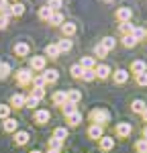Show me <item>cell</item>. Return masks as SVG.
I'll use <instances>...</instances> for the list:
<instances>
[{
  "mask_svg": "<svg viewBox=\"0 0 147 153\" xmlns=\"http://www.w3.org/2000/svg\"><path fill=\"white\" fill-rule=\"evenodd\" d=\"M88 120L92 125H100V127H106L110 123V112L106 108H92L88 112Z\"/></svg>",
  "mask_w": 147,
  "mask_h": 153,
  "instance_id": "cell-1",
  "label": "cell"
},
{
  "mask_svg": "<svg viewBox=\"0 0 147 153\" xmlns=\"http://www.w3.org/2000/svg\"><path fill=\"white\" fill-rule=\"evenodd\" d=\"M14 78H16V84H19V86H31L35 74H33L31 68H21V70L14 74Z\"/></svg>",
  "mask_w": 147,
  "mask_h": 153,
  "instance_id": "cell-2",
  "label": "cell"
},
{
  "mask_svg": "<svg viewBox=\"0 0 147 153\" xmlns=\"http://www.w3.org/2000/svg\"><path fill=\"white\" fill-rule=\"evenodd\" d=\"M135 16V10L131 6H127V4H122V6H117V10H114V19H117V23H127V21H133Z\"/></svg>",
  "mask_w": 147,
  "mask_h": 153,
  "instance_id": "cell-3",
  "label": "cell"
},
{
  "mask_svg": "<svg viewBox=\"0 0 147 153\" xmlns=\"http://www.w3.org/2000/svg\"><path fill=\"white\" fill-rule=\"evenodd\" d=\"M29 68L33 71H43L47 68V57L45 55H33V57L29 59Z\"/></svg>",
  "mask_w": 147,
  "mask_h": 153,
  "instance_id": "cell-4",
  "label": "cell"
},
{
  "mask_svg": "<svg viewBox=\"0 0 147 153\" xmlns=\"http://www.w3.org/2000/svg\"><path fill=\"white\" fill-rule=\"evenodd\" d=\"M114 133H117V137L119 139H127V137H131V133H133V125L131 123H117V127H114Z\"/></svg>",
  "mask_w": 147,
  "mask_h": 153,
  "instance_id": "cell-5",
  "label": "cell"
},
{
  "mask_svg": "<svg viewBox=\"0 0 147 153\" xmlns=\"http://www.w3.org/2000/svg\"><path fill=\"white\" fill-rule=\"evenodd\" d=\"M33 120H35L37 125H47L49 120H51V112H49L47 108H37L35 114H33Z\"/></svg>",
  "mask_w": 147,
  "mask_h": 153,
  "instance_id": "cell-6",
  "label": "cell"
},
{
  "mask_svg": "<svg viewBox=\"0 0 147 153\" xmlns=\"http://www.w3.org/2000/svg\"><path fill=\"white\" fill-rule=\"evenodd\" d=\"M129 70H125V68H117V70L112 71V80H114V84H119V86H122V84L129 82Z\"/></svg>",
  "mask_w": 147,
  "mask_h": 153,
  "instance_id": "cell-7",
  "label": "cell"
},
{
  "mask_svg": "<svg viewBox=\"0 0 147 153\" xmlns=\"http://www.w3.org/2000/svg\"><path fill=\"white\" fill-rule=\"evenodd\" d=\"M41 76H43L45 84H55L59 80V71L55 70V68H45V70L41 71Z\"/></svg>",
  "mask_w": 147,
  "mask_h": 153,
  "instance_id": "cell-8",
  "label": "cell"
},
{
  "mask_svg": "<svg viewBox=\"0 0 147 153\" xmlns=\"http://www.w3.org/2000/svg\"><path fill=\"white\" fill-rule=\"evenodd\" d=\"M59 29H61V35H63V37L72 39V37L76 35V31H78V25L74 23V21H65V23L61 25Z\"/></svg>",
  "mask_w": 147,
  "mask_h": 153,
  "instance_id": "cell-9",
  "label": "cell"
},
{
  "mask_svg": "<svg viewBox=\"0 0 147 153\" xmlns=\"http://www.w3.org/2000/svg\"><path fill=\"white\" fill-rule=\"evenodd\" d=\"M94 74H96L98 80H106L110 74H112V70H110L108 63H96V68H94Z\"/></svg>",
  "mask_w": 147,
  "mask_h": 153,
  "instance_id": "cell-10",
  "label": "cell"
},
{
  "mask_svg": "<svg viewBox=\"0 0 147 153\" xmlns=\"http://www.w3.org/2000/svg\"><path fill=\"white\" fill-rule=\"evenodd\" d=\"M29 139H31V135H29L27 131H16V133L12 135V143H14L16 147H23V145H27V143H29Z\"/></svg>",
  "mask_w": 147,
  "mask_h": 153,
  "instance_id": "cell-11",
  "label": "cell"
},
{
  "mask_svg": "<svg viewBox=\"0 0 147 153\" xmlns=\"http://www.w3.org/2000/svg\"><path fill=\"white\" fill-rule=\"evenodd\" d=\"M2 131H4V133H12V135H14V133L19 131V120H16V118H12V117L4 118V120H2Z\"/></svg>",
  "mask_w": 147,
  "mask_h": 153,
  "instance_id": "cell-12",
  "label": "cell"
},
{
  "mask_svg": "<svg viewBox=\"0 0 147 153\" xmlns=\"http://www.w3.org/2000/svg\"><path fill=\"white\" fill-rule=\"evenodd\" d=\"M98 145H100V151H112V149H114V137L102 135L100 141H98Z\"/></svg>",
  "mask_w": 147,
  "mask_h": 153,
  "instance_id": "cell-13",
  "label": "cell"
},
{
  "mask_svg": "<svg viewBox=\"0 0 147 153\" xmlns=\"http://www.w3.org/2000/svg\"><path fill=\"white\" fill-rule=\"evenodd\" d=\"M102 135H104V127H100V125H90L88 127V137L92 141H100Z\"/></svg>",
  "mask_w": 147,
  "mask_h": 153,
  "instance_id": "cell-14",
  "label": "cell"
},
{
  "mask_svg": "<svg viewBox=\"0 0 147 153\" xmlns=\"http://www.w3.org/2000/svg\"><path fill=\"white\" fill-rule=\"evenodd\" d=\"M29 51H31L29 43H24V41L14 43V55H16V57H27V55H29Z\"/></svg>",
  "mask_w": 147,
  "mask_h": 153,
  "instance_id": "cell-15",
  "label": "cell"
},
{
  "mask_svg": "<svg viewBox=\"0 0 147 153\" xmlns=\"http://www.w3.org/2000/svg\"><path fill=\"white\" fill-rule=\"evenodd\" d=\"M65 21H68V19H65V14H63L61 10H55L53 14H51V19H49L47 23L51 25V27H61V25L65 23Z\"/></svg>",
  "mask_w": 147,
  "mask_h": 153,
  "instance_id": "cell-16",
  "label": "cell"
},
{
  "mask_svg": "<svg viewBox=\"0 0 147 153\" xmlns=\"http://www.w3.org/2000/svg\"><path fill=\"white\" fill-rule=\"evenodd\" d=\"M131 71H133V76L147 71V63H145V59H133V61H131Z\"/></svg>",
  "mask_w": 147,
  "mask_h": 153,
  "instance_id": "cell-17",
  "label": "cell"
},
{
  "mask_svg": "<svg viewBox=\"0 0 147 153\" xmlns=\"http://www.w3.org/2000/svg\"><path fill=\"white\" fill-rule=\"evenodd\" d=\"M65 120H68V127H78V125L84 120V114H82L80 110H76V112H72V114H68Z\"/></svg>",
  "mask_w": 147,
  "mask_h": 153,
  "instance_id": "cell-18",
  "label": "cell"
},
{
  "mask_svg": "<svg viewBox=\"0 0 147 153\" xmlns=\"http://www.w3.org/2000/svg\"><path fill=\"white\" fill-rule=\"evenodd\" d=\"M57 49H59V53H70L72 51V47H74V41L72 39H68V37H63V39H59L57 43Z\"/></svg>",
  "mask_w": 147,
  "mask_h": 153,
  "instance_id": "cell-19",
  "label": "cell"
},
{
  "mask_svg": "<svg viewBox=\"0 0 147 153\" xmlns=\"http://www.w3.org/2000/svg\"><path fill=\"white\" fill-rule=\"evenodd\" d=\"M24 102H27V96L21 92L10 96V108H24Z\"/></svg>",
  "mask_w": 147,
  "mask_h": 153,
  "instance_id": "cell-20",
  "label": "cell"
},
{
  "mask_svg": "<svg viewBox=\"0 0 147 153\" xmlns=\"http://www.w3.org/2000/svg\"><path fill=\"white\" fill-rule=\"evenodd\" d=\"M51 100H53V104H55V106H59V108H61V106L68 102V94H65V90H57V92H53Z\"/></svg>",
  "mask_w": 147,
  "mask_h": 153,
  "instance_id": "cell-21",
  "label": "cell"
},
{
  "mask_svg": "<svg viewBox=\"0 0 147 153\" xmlns=\"http://www.w3.org/2000/svg\"><path fill=\"white\" fill-rule=\"evenodd\" d=\"M65 94H68V102H72V104H80V102H82V92H80L78 88L65 90Z\"/></svg>",
  "mask_w": 147,
  "mask_h": 153,
  "instance_id": "cell-22",
  "label": "cell"
},
{
  "mask_svg": "<svg viewBox=\"0 0 147 153\" xmlns=\"http://www.w3.org/2000/svg\"><path fill=\"white\" fill-rule=\"evenodd\" d=\"M78 63H80L84 70H94V68H96V57H94V55H84Z\"/></svg>",
  "mask_w": 147,
  "mask_h": 153,
  "instance_id": "cell-23",
  "label": "cell"
},
{
  "mask_svg": "<svg viewBox=\"0 0 147 153\" xmlns=\"http://www.w3.org/2000/svg\"><path fill=\"white\" fill-rule=\"evenodd\" d=\"M98 45H102L106 51H112V49L117 47V39H114L112 35H106V37H102V39H100V43H98Z\"/></svg>",
  "mask_w": 147,
  "mask_h": 153,
  "instance_id": "cell-24",
  "label": "cell"
},
{
  "mask_svg": "<svg viewBox=\"0 0 147 153\" xmlns=\"http://www.w3.org/2000/svg\"><path fill=\"white\" fill-rule=\"evenodd\" d=\"M133 21H127V23H117V31L121 33V37L122 35H131L133 33Z\"/></svg>",
  "mask_w": 147,
  "mask_h": 153,
  "instance_id": "cell-25",
  "label": "cell"
},
{
  "mask_svg": "<svg viewBox=\"0 0 147 153\" xmlns=\"http://www.w3.org/2000/svg\"><path fill=\"white\" fill-rule=\"evenodd\" d=\"M145 108H147V104H145V100H141V98H137V100L131 102V110H133L135 114H143Z\"/></svg>",
  "mask_w": 147,
  "mask_h": 153,
  "instance_id": "cell-26",
  "label": "cell"
},
{
  "mask_svg": "<svg viewBox=\"0 0 147 153\" xmlns=\"http://www.w3.org/2000/svg\"><path fill=\"white\" fill-rule=\"evenodd\" d=\"M121 43H122V47H127V49H135L137 45H139V41H137L133 35H122Z\"/></svg>",
  "mask_w": 147,
  "mask_h": 153,
  "instance_id": "cell-27",
  "label": "cell"
},
{
  "mask_svg": "<svg viewBox=\"0 0 147 153\" xmlns=\"http://www.w3.org/2000/svg\"><path fill=\"white\" fill-rule=\"evenodd\" d=\"M61 53H59V49H57V45L55 43H49L47 47H45V57H51V59H57Z\"/></svg>",
  "mask_w": 147,
  "mask_h": 153,
  "instance_id": "cell-28",
  "label": "cell"
},
{
  "mask_svg": "<svg viewBox=\"0 0 147 153\" xmlns=\"http://www.w3.org/2000/svg\"><path fill=\"white\" fill-rule=\"evenodd\" d=\"M24 14V4L23 2H12L10 4V16H23Z\"/></svg>",
  "mask_w": 147,
  "mask_h": 153,
  "instance_id": "cell-29",
  "label": "cell"
},
{
  "mask_svg": "<svg viewBox=\"0 0 147 153\" xmlns=\"http://www.w3.org/2000/svg\"><path fill=\"white\" fill-rule=\"evenodd\" d=\"M145 33H147L145 27H139V25H135V27H133V33H131V35H133L135 39L139 41V43H141V41H145Z\"/></svg>",
  "mask_w": 147,
  "mask_h": 153,
  "instance_id": "cell-30",
  "label": "cell"
},
{
  "mask_svg": "<svg viewBox=\"0 0 147 153\" xmlns=\"http://www.w3.org/2000/svg\"><path fill=\"white\" fill-rule=\"evenodd\" d=\"M68 135H70V133H68V127H57V129L53 131V135H51V137H55V139H59V141H65V139H68Z\"/></svg>",
  "mask_w": 147,
  "mask_h": 153,
  "instance_id": "cell-31",
  "label": "cell"
},
{
  "mask_svg": "<svg viewBox=\"0 0 147 153\" xmlns=\"http://www.w3.org/2000/svg\"><path fill=\"white\" fill-rule=\"evenodd\" d=\"M70 74H72V78H76V80H82V74H84V68H82L80 63H74L72 68H70Z\"/></svg>",
  "mask_w": 147,
  "mask_h": 153,
  "instance_id": "cell-32",
  "label": "cell"
},
{
  "mask_svg": "<svg viewBox=\"0 0 147 153\" xmlns=\"http://www.w3.org/2000/svg\"><path fill=\"white\" fill-rule=\"evenodd\" d=\"M51 14H53V10H51V8H49L47 4H45V6H41V8H39V19H41V21H45V23H47L49 19H51Z\"/></svg>",
  "mask_w": 147,
  "mask_h": 153,
  "instance_id": "cell-33",
  "label": "cell"
},
{
  "mask_svg": "<svg viewBox=\"0 0 147 153\" xmlns=\"http://www.w3.org/2000/svg\"><path fill=\"white\" fill-rule=\"evenodd\" d=\"M10 63H6V61H0V80H6L8 76H10Z\"/></svg>",
  "mask_w": 147,
  "mask_h": 153,
  "instance_id": "cell-34",
  "label": "cell"
},
{
  "mask_svg": "<svg viewBox=\"0 0 147 153\" xmlns=\"http://www.w3.org/2000/svg\"><path fill=\"white\" fill-rule=\"evenodd\" d=\"M78 110V104H72V102H65V104L61 106V112H63V117H68V114H72Z\"/></svg>",
  "mask_w": 147,
  "mask_h": 153,
  "instance_id": "cell-35",
  "label": "cell"
},
{
  "mask_svg": "<svg viewBox=\"0 0 147 153\" xmlns=\"http://www.w3.org/2000/svg\"><path fill=\"white\" fill-rule=\"evenodd\" d=\"M39 102H41V100H37L35 96H27V102H24V106H27V108H31V110H37V106H39Z\"/></svg>",
  "mask_w": 147,
  "mask_h": 153,
  "instance_id": "cell-36",
  "label": "cell"
},
{
  "mask_svg": "<svg viewBox=\"0 0 147 153\" xmlns=\"http://www.w3.org/2000/svg\"><path fill=\"white\" fill-rule=\"evenodd\" d=\"M106 55H108V51H106V49L102 47V45H94V57H98V59H104L106 57Z\"/></svg>",
  "mask_w": 147,
  "mask_h": 153,
  "instance_id": "cell-37",
  "label": "cell"
},
{
  "mask_svg": "<svg viewBox=\"0 0 147 153\" xmlns=\"http://www.w3.org/2000/svg\"><path fill=\"white\" fill-rule=\"evenodd\" d=\"M61 147H63V141L55 139V137L49 139V149H53V151H61Z\"/></svg>",
  "mask_w": 147,
  "mask_h": 153,
  "instance_id": "cell-38",
  "label": "cell"
},
{
  "mask_svg": "<svg viewBox=\"0 0 147 153\" xmlns=\"http://www.w3.org/2000/svg\"><path fill=\"white\" fill-rule=\"evenodd\" d=\"M135 151H137V153H147V141H145V139L135 141Z\"/></svg>",
  "mask_w": 147,
  "mask_h": 153,
  "instance_id": "cell-39",
  "label": "cell"
},
{
  "mask_svg": "<svg viewBox=\"0 0 147 153\" xmlns=\"http://www.w3.org/2000/svg\"><path fill=\"white\" fill-rule=\"evenodd\" d=\"M10 117V104H0V120Z\"/></svg>",
  "mask_w": 147,
  "mask_h": 153,
  "instance_id": "cell-40",
  "label": "cell"
},
{
  "mask_svg": "<svg viewBox=\"0 0 147 153\" xmlns=\"http://www.w3.org/2000/svg\"><path fill=\"white\" fill-rule=\"evenodd\" d=\"M82 80H84V82H94V80H96V74H94V70H84V74H82Z\"/></svg>",
  "mask_w": 147,
  "mask_h": 153,
  "instance_id": "cell-41",
  "label": "cell"
},
{
  "mask_svg": "<svg viewBox=\"0 0 147 153\" xmlns=\"http://www.w3.org/2000/svg\"><path fill=\"white\" fill-rule=\"evenodd\" d=\"M47 84H45V80H43V76H35L33 78V84H31V88H45Z\"/></svg>",
  "mask_w": 147,
  "mask_h": 153,
  "instance_id": "cell-42",
  "label": "cell"
},
{
  "mask_svg": "<svg viewBox=\"0 0 147 153\" xmlns=\"http://www.w3.org/2000/svg\"><path fill=\"white\" fill-rule=\"evenodd\" d=\"M31 96H35L37 100L45 98V88H31Z\"/></svg>",
  "mask_w": 147,
  "mask_h": 153,
  "instance_id": "cell-43",
  "label": "cell"
},
{
  "mask_svg": "<svg viewBox=\"0 0 147 153\" xmlns=\"http://www.w3.org/2000/svg\"><path fill=\"white\" fill-rule=\"evenodd\" d=\"M135 84H137V86H147V71L137 74V76H135Z\"/></svg>",
  "mask_w": 147,
  "mask_h": 153,
  "instance_id": "cell-44",
  "label": "cell"
},
{
  "mask_svg": "<svg viewBox=\"0 0 147 153\" xmlns=\"http://www.w3.org/2000/svg\"><path fill=\"white\" fill-rule=\"evenodd\" d=\"M47 6L51 8V10H61V6H63V2L61 0H47Z\"/></svg>",
  "mask_w": 147,
  "mask_h": 153,
  "instance_id": "cell-45",
  "label": "cell"
},
{
  "mask_svg": "<svg viewBox=\"0 0 147 153\" xmlns=\"http://www.w3.org/2000/svg\"><path fill=\"white\" fill-rule=\"evenodd\" d=\"M6 25H8V16L0 14V29H6Z\"/></svg>",
  "mask_w": 147,
  "mask_h": 153,
  "instance_id": "cell-46",
  "label": "cell"
},
{
  "mask_svg": "<svg viewBox=\"0 0 147 153\" xmlns=\"http://www.w3.org/2000/svg\"><path fill=\"white\" fill-rule=\"evenodd\" d=\"M6 6H8V0H0V12L4 10V8H6Z\"/></svg>",
  "mask_w": 147,
  "mask_h": 153,
  "instance_id": "cell-47",
  "label": "cell"
},
{
  "mask_svg": "<svg viewBox=\"0 0 147 153\" xmlns=\"http://www.w3.org/2000/svg\"><path fill=\"white\" fill-rule=\"evenodd\" d=\"M141 120H143V123H145V125H147V108H145V112L141 114Z\"/></svg>",
  "mask_w": 147,
  "mask_h": 153,
  "instance_id": "cell-48",
  "label": "cell"
},
{
  "mask_svg": "<svg viewBox=\"0 0 147 153\" xmlns=\"http://www.w3.org/2000/svg\"><path fill=\"white\" fill-rule=\"evenodd\" d=\"M141 139H145V141H147V125L143 127V137H141Z\"/></svg>",
  "mask_w": 147,
  "mask_h": 153,
  "instance_id": "cell-49",
  "label": "cell"
},
{
  "mask_svg": "<svg viewBox=\"0 0 147 153\" xmlns=\"http://www.w3.org/2000/svg\"><path fill=\"white\" fill-rule=\"evenodd\" d=\"M29 153H41V151H39V149H31Z\"/></svg>",
  "mask_w": 147,
  "mask_h": 153,
  "instance_id": "cell-50",
  "label": "cell"
},
{
  "mask_svg": "<svg viewBox=\"0 0 147 153\" xmlns=\"http://www.w3.org/2000/svg\"><path fill=\"white\" fill-rule=\"evenodd\" d=\"M47 153H59V151H53V149H49V151Z\"/></svg>",
  "mask_w": 147,
  "mask_h": 153,
  "instance_id": "cell-51",
  "label": "cell"
},
{
  "mask_svg": "<svg viewBox=\"0 0 147 153\" xmlns=\"http://www.w3.org/2000/svg\"><path fill=\"white\" fill-rule=\"evenodd\" d=\"M104 2H106V4H110V2H114V0H104Z\"/></svg>",
  "mask_w": 147,
  "mask_h": 153,
  "instance_id": "cell-52",
  "label": "cell"
},
{
  "mask_svg": "<svg viewBox=\"0 0 147 153\" xmlns=\"http://www.w3.org/2000/svg\"><path fill=\"white\" fill-rule=\"evenodd\" d=\"M145 41H147V33H145Z\"/></svg>",
  "mask_w": 147,
  "mask_h": 153,
  "instance_id": "cell-53",
  "label": "cell"
}]
</instances>
